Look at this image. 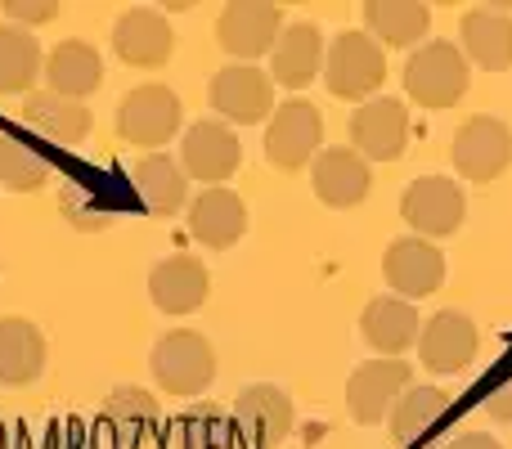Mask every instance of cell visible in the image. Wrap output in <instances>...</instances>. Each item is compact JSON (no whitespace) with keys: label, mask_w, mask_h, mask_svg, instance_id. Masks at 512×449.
<instances>
[{"label":"cell","mask_w":512,"mask_h":449,"mask_svg":"<svg viewBox=\"0 0 512 449\" xmlns=\"http://www.w3.org/2000/svg\"><path fill=\"white\" fill-rule=\"evenodd\" d=\"M104 418L117 432H144V427H153L162 418V409L144 387H117L113 396L104 400Z\"/></svg>","instance_id":"cell-32"},{"label":"cell","mask_w":512,"mask_h":449,"mask_svg":"<svg viewBox=\"0 0 512 449\" xmlns=\"http://www.w3.org/2000/svg\"><path fill=\"white\" fill-rule=\"evenodd\" d=\"M207 292H212V274L198 256H167L149 274V297L162 315H194L207 301Z\"/></svg>","instance_id":"cell-17"},{"label":"cell","mask_w":512,"mask_h":449,"mask_svg":"<svg viewBox=\"0 0 512 449\" xmlns=\"http://www.w3.org/2000/svg\"><path fill=\"white\" fill-rule=\"evenodd\" d=\"M405 90L423 108H454L468 95V59L454 41H423L405 63Z\"/></svg>","instance_id":"cell-1"},{"label":"cell","mask_w":512,"mask_h":449,"mask_svg":"<svg viewBox=\"0 0 512 449\" xmlns=\"http://www.w3.org/2000/svg\"><path fill=\"white\" fill-rule=\"evenodd\" d=\"M234 427L256 445V449H274L292 436L297 427V409L283 396L274 382H252V387L239 391L234 400Z\"/></svg>","instance_id":"cell-10"},{"label":"cell","mask_w":512,"mask_h":449,"mask_svg":"<svg viewBox=\"0 0 512 449\" xmlns=\"http://www.w3.org/2000/svg\"><path fill=\"white\" fill-rule=\"evenodd\" d=\"M180 158H185V176L203 180L207 189H221V180H230L239 171V135L225 122H194L185 131V144H180Z\"/></svg>","instance_id":"cell-13"},{"label":"cell","mask_w":512,"mask_h":449,"mask_svg":"<svg viewBox=\"0 0 512 449\" xmlns=\"http://www.w3.org/2000/svg\"><path fill=\"white\" fill-rule=\"evenodd\" d=\"M180 131V99L171 86H135L117 108V135L140 149H158L171 144Z\"/></svg>","instance_id":"cell-5"},{"label":"cell","mask_w":512,"mask_h":449,"mask_svg":"<svg viewBox=\"0 0 512 449\" xmlns=\"http://www.w3.org/2000/svg\"><path fill=\"white\" fill-rule=\"evenodd\" d=\"M0 449H5V427H0Z\"/></svg>","instance_id":"cell-36"},{"label":"cell","mask_w":512,"mask_h":449,"mask_svg":"<svg viewBox=\"0 0 512 449\" xmlns=\"http://www.w3.org/2000/svg\"><path fill=\"white\" fill-rule=\"evenodd\" d=\"M207 99H212V108L225 122H239V126H256L265 117H274V81L270 72L252 68V63L221 68L212 77V86H207Z\"/></svg>","instance_id":"cell-7"},{"label":"cell","mask_w":512,"mask_h":449,"mask_svg":"<svg viewBox=\"0 0 512 449\" xmlns=\"http://www.w3.org/2000/svg\"><path fill=\"white\" fill-rule=\"evenodd\" d=\"M405 221L418 229L423 238H445L463 225L468 203H463V189L445 176H418L405 189V203H400Z\"/></svg>","instance_id":"cell-14"},{"label":"cell","mask_w":512,"mask_h":449,"mask_svg":"<svg viewBox=\"0 0 512 449\" xmlns=\"http://www.w3.org/2000/svg\"><path fill=\"white\" fill-rule=\"evenodd\" d=\"M18 449H23V445H18Z\"/></svg>","instance_id":"cell-37"},{"label":"cell","mask_w":512,"mask_h":449,"mask_svg":"<svg viewBox=\"0 0 512 449\" xmlns=\"http://www.w3.org/2000/svg\"><path fill=\"white\" fill-rule=\"evenodd\" d=\"M324 144V117L310 99H288L274 108L270 126H265V158L279 171H297L319 158Z\"/></svg>","instance_id":"cell-4"},{"label":"cell","mask_w":512,"mask_h":449,"mask_svg":"<svg viewBox=\"0 0 512 449\" xmlns=\"http://www.w3.org/2000/svg\"><path fill=\"white\" fill-rule=\"evenodd\" d=\"M360 333L378 355H405L418 342V333H423V319H418V310L409 301H400L391 292V297H373L364 306Z\"/></svg>","instance_id":"cell-24"},{"label":"cell","mask_w":512,"mask_h":449,"mask_svg":"<svg viewBox=\"0 0 512 449\" xmlns=\"http://www.w3.org/2000/svg\"><path fill=\"white\" fill-rule=\"evenodd\" d=\"M171 45H176L171 23L149 5L126 9L113 23V54L131 68H162L171 59Z\"/></svg>","instance_id":"cell-16"},{"label":"cell","mask_w":512,"mask_h":449,"mask_svg":"<svg viewBox=\"0 0 512 449\" xmlns=\"http://www.w3.org/2000/svg\"><path fill=\"white\" fill-rule=\"evenodd\" d=\"M459 50L486 72L512 68V18L499 5L468 9L459 23Z\"/></svg>","instance_id":"cell-19"},{"label":"cell","mask_w":512,"mask_h":449,"mask_svg":"<svg viewBox=\"0 0 512 449\" xmlns=\"http://www.w3.org/2000/svg\"><path fill=\"white\" fill-rule=\"evenodd\" d=\"M41 77V45L27 27L0 23V95H32Z\"/></svg>","instance_id":"cell-29"},{"label":"cell","mask_w":512,"mask_h":449,"mask_svg":"<svg viewBox=\"0 0 512 449\" xmlns=\"http://www.w3.org/2000/svg\"><path fill=\"white\" fill-rule=\"evenodd\" d=\"M364 27L382 36V45L391 50H409V45H423L432 9L418 0H364Z\"/></svg>","instance_id":"cell-27"},{"label":"cell","mask_w":512,"mask_h":449,"mask_svg":"<svg viewBox=\"0 0 512 449\" xmlns=\"http://www.w3.org/2000/svg\"><path fill=\"white\" fill-rule=\"evenodd\" d=\"M319 77H324V86L333 90L337 99L364 104V99L387 81V54H382V45L373 41V36L342 32V36H333V45L324 50V72H319Z\"/></svg>","instance_id":"cell-2"},{"label":"cell","mask_w":512,"mask_h":449,"mask_svg":"<svg viewBox=\"0 0 512 449\" xmlns=\"http://www.w3.org/2000/svg\"><path fill=\"white\" fill-rule=\"evenodd\" d=\"M445 414H450V391H441V387H409L405 396L396 400V409L387 414L391 441H396V445L423 441V436L432 432Z\"/></svg>","instance_id":"cell-28"},{"label":"cell","mask_w":512,"mask_h":449,"mask_svg":"<svg viewBox=\"0 0 512 449\" xmlns=\"http://www.w3.org/2000/svg\"><path fill=\"white\" fill-rule=\"evenodd\" d=\"M409 144V108L400 99H369L351 113V149L364 162H396Z\"/></svg>","instance_id":"cell-9"},{"label":"cell","mask_w":512,"mask_h":449,"mask_svg":"<svg viewBox=\"0 0 512 449\" xmlns=\"http://www.w3.org/2000/svg\"><path fill=\"white\" fill-rule=\"evenodd\" d=\"M481 346V333L463 310H441L418 333V360L427 373H463Z\"/></svg>","instance_id":"cell-15"},{"label":"cell","mask_w":512,"mask_h":449,"mask_svg":"<svg viewBox=\"0 0 512 449\" xmlns=\"http://www.w3.org/2000/svg\"><path fill=\"white\" fill-rule=\"evenodd\" d=\"M454 167L472 185H490L512 167V131L499 117H468L454 131Z\"/></svg>","instance_id":"cell-6"},{"label":"cell","mask_w":512,"mask_h":449,"mask_svg":"<svg viewBox=\"0 0 512 449\" xmlns=\"http://www.w3.org/2000/svg\"><path fill=\"white\" fill-rule=\"evenodd\" d=\"M153 378L167 396H203L216 378V351L203 333L176 328L153 346Z\"/></svg>","instance_id":"cell-3"},{"label":"cell","mask_w":512,"mask_h":449,"mask_svg":"<svg viewBox=\"0 0 512 449\" xmlns=\"http://www.w3.org/2000/svg\"><path fill=\"white\" fill-rule=\"evenodd\" d=\"M283 32V14L270 0H230L216 18V41L234 59H261Z\"/></svg>","instance_id":"cell-8"},{"label":"cell","mask_w":512,"mask_h":449,"mask_svg":"<svg viewBox=\"0 0 512 449\" xmlns=\"http://www.w3.org/2000/svg\"><path fill=\"white\" fill-rule=\"evenodd\" d=\"M50 158H45L41 149H32L27 140H18V135H0V185L9 189V194H32V189H41L45 180H50Z\"/></svg>","instance_id":"cell-30"},{"label":"cell","mask_w":512,"mask_h":449,"mask_svg":"<svg viewBox=\"0 0 512 449\" xmlns=\"http://www.w3.org/2000/svg\"><path fill=\"white\" fill-rule=\"evenodd\" d=\"M382 274L400 301L432 297L445 283V252H436V243H427V238H396L382 256Z\"/></svg>","instance_id":"cell-12"},{"label":"cell","mask_w":512,"mask_h":449,"mask_svg":"<svg viewBox=\"0 0 512 449\" xmlns=\"http://www.w3.org/2000/svg\"><path fill=\"white\" fill-rule=\"evenodd\" d=\"M310 185L328 207H360L373 189V171L355 149H319V158L310 162Z\"/></svg>","instance_id":"cell-18"},{"label":"cell","mask_w":512,"mask_h":449,"mask_svg":"<svg viewBox=\"0 0 512 449\" xmlns=\"http://www.w3.org/2000/svg\"><path fill=\"white\" fill-rule=\"evenodd\" d=\"M230 441V418L216 405H194L176 418V445L180 449H225Z\"/></svg>","instance_id":"cell-31"},{"label":"cell","mask_w":512,"mask_h":449,"mask_svg":"<svg viewBox=\"0 0 512 449\" xmlns=\"http://www.w3.org/2000/svg\"><path fill=\"white\" fill-rule=\"evenodd\" d=\"M481 405H486V414L495 418V423H512V373L486 391V400H481Z\"/></svg>","instance_id":"cell-34"},{"label":"cell","mask_w":512,"mask_h":449,"mask_svg":"<svg viewBox=\"0 0 512 449\" xmlns=\"http://www.w3.org/2000/svg\"><path fill=\"white\" fill-rule=\"evenodd\" d=\"M409 391V364L405 360H369L346 382V409L355 423L373 427L396 409V400Z\"/></svg>","instance_id":"cell-11"},{"label":"cell","mask_w":512,"mask_h":449,"mask_svg":"<svg viewBox=\"0 0 512 449\" xmlns=\"http://www.w3.org/2000/svg\"><path fill=\"white\" fill-rule=\"evenodd\" d=\"M59 14L54 0H5V23L14 27H27V23H50Z\"/></svg>","instance_id":"cell-33"},{"label":"cell","mask_w":512,"mask_h":449,"mask_svg":"<svg viewBox=\"0 0 512 449\" xmlns=\"http://www.w3.org/2000/svg\"><path fill=\"white\" fill-rule=\"evenodd\" d=\"M45 86L50 95H63V99H86L104 86V59H99L95 45L86 41H63L45 54Z\"/></svg>","instance_id":"cell-23"},{"label":"cell","mask_w":512,"mask_h":449,"mask_svg":"<svg viewBox=\"0 0 512 449\" xmlns=\"http://www.w3.org/2000/svg\"><path fill=\"white\" fill-rule=\"evenodd\" d=\"M248 229V207L234 189H203V194L189 203V234L203 247L221 252V247H234Z\"/></svg>","instance_id":"cell-21"},{"label":"cell","mask_w":512,"mask_h":449,"mask_svg":"<svg viewBox=\"0 0 512 449\" xmlns=\"http://www.w3.org/2000/svg\"><path fill=\"white\" fill-rule=\"evenodd\" d=\"M45 373V337L18 315H0V382L27 387Z\"/></svg>","instance_id":"cell-26"},{"label":"cell","mask_w":512,"mask_h":449,"mask_svg":"<svg viewBox=\"0 0 512 449\" xmlns=\"http://www.w3.org/2000/svg\"><path fill=\"white\" fill-rule=\"evenodd\" d=\"M324 72V36L315 23H292L279 32L270 50V81L288 90H306Z\"/></svg>","instance_id":"cell-20"},{"label":"cell","mask_w":512,"mask_h":449,"mask_svg":"<svg viewBox=\"0 0 512 449\" xmlns=\"http://www.w3.org/2000/svg\"><path fill=\"white\" fill-rule=\"evenodd\" d=\"M450 449H504V445L486 432H468V436H459V441H450Z\"/></svg>","instance_id":"cell-35"},{"label":"cell","mask_w":512,"mask_h":449,"mask_svg":"<svg viewBox=\"0 0 512 449\" xmlns=\"http://www.w3.org/2000/svg\"><path fill=\"white\" fill-rule=\"evenodd\" d=\"M18 113H23L27 131L59 144V149H72V144H81L90 135V108L77 104V99L50 95V90H32Z\"/></svg>","instance_id":"cell-22"},{"label":"cell","mask_w":512,"mask_h":449,"mask_svg":"<svg viewBox=\"0 0 512 449\" xmlns=\"http://www.w3.org/2000/svg\"><path fill=\"white\" fill-rule=\"evenodd\" d=\"M131 189L140 198V207L149 216H176L185 207V194H189V180H185V167L167 153H149L131 167Z\"/></svg>","instance_id":"cell-25"}]
</instances>
